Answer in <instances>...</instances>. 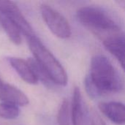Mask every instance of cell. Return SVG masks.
<instances>
[{
	"mask_svg": "<svg viewBox=\"0 0 125 125\" xmlns=\"http://www.w3.org/2000/svg\"><path fill=\"white\" fill-rule=\"evenodd\" d=\"M90 125H106L100 115L95 111H92L89 116Z\"/></svg>",
	"mask_w": 125,
	"mask_h": 125,
	"instance_id": "obj_14",
	"label": "cell"
},
{
	"mask_svg": "<svg viewBox=\"0 0 125 125\" xmlns=\"http://www.w3.org/2000/svg\"><path fill=\"white\" fill-rule=\"evenodd\" d=\"M0 24L12 42L17 45L22 42L20 29L11 20L1 13H0Z\"/></svg>",
	"mask_w": 125,
	"mask_h": 125,
	"instance_id": "obj_11",
	"label": "cell"
},
{
	"mask_svg": "<svg viewBox=\"0 0 125 125\" xmlns=\"http://www.w3.org/2000/svg\"><path fill=\"white\" fill-rule=\"evenodd\" d=\"M0 13L11 20L28 38L34 36V33L29 22L26 19L15 2L7 0H0Z\"/></svg>",
	"mask_w": 125,
	"mask_h": 125,
	"instance_id": "obj_5",
	"label": "cell"
},
{
	"mask_svg": "<svg viewBox=\"0 0 125 125\" xmlns=\"http://www.w3.org/2000/svg\"><path fill=\"white\" fill-rule=\"evenodd\" d=\"M30 51L40 67L52 83L64 86L67 84V74L54 55L43 45L36 35L28 38Z\"/></svg>",
	"mask_w": 125,
	"mask_h": 125,
	"instance_id": "obj_2",
	"label": "cell"
},
{
	"mask_svg": "<svg viewBox=\"0 0 125 125\" xmlns=\"http://www.w3.org/2000/svg\"><path fill=\"white\" fill-rule=\"evenodd\" d=\"M105 48L120 63L125 71V35L122 33L107 36L103 40Z\"/></svg>",
	"mask_w": 125,
	"mask_h": 125,
	"instance_id": "obj_7",
	"label": "cell"
},
{
	"mask_svg": "<svg viewBox=\"0 0 125 125\" xmlns=\"http://www.w3.org/2000/svg\"><path fill=\"white\" fill-rule=\"evenodd\" d=\"M70 115L73 125H88L87 115L83 105L81 90L75 87L73 93Z\"/></svg>",
	"mask_w": 125,
	"mask_h": 125,
	"instance_id": "obj_8",
	"label": "cell"
},
{
	"mask_svg": "<svg viewBox=\"0 0 125 125\" xmlns=\"http://www.w3.org/2000/svg\"><path fill=\"white\" fill-rule=\"evenodd\" d=\"M40 12L44 22L55 36L61 39H67L71 37L70 25L59 11L48 4H42L40 6Z\"/></svg>",
	"mask_w": 125,
	"mask_h": 125,
	"instance_id": "obj_4",
	"label": "cell"
},
{
	"mask_svg": "<svg viewBox=\"0 0 125 125\" xmlns=\"http://www.w3.org/2000/svg\"><path fill=\"white\" fill-rule=\"evenodd\" d=\"M120 3H121V4H124L125 5V1H120Z\"/></svg>",
	"mask_w": 125,
	"mask_h": 125,
	"instance_id": "obj_15",
	"label": "cell"
},
{
	"mask_svg": "<svg viewBox=\"0 0 125 125\" xmlns=\"http://www.w3.org/2000/svg\"><path fill=\"white\" fill-rule=\"evenodd\" d=\"M100 111L113 123L125 124V105L119 102H105L99 105Z\"/></svg>",
	"mask_w": 125,
	"mask_h": 125,
	"instance_id": "obj_9",
	"label": "cell"
},
{
	"mask_svg": "<svg viewBox=\"0 0 125 125\" xmlns=\"http://www.w3.org/2000/svg\"><path fill=\"white\" fill-rule=\"evenodd\" d=\"M86 91L92 99L122 90V79L110 60L102 54L92 57L89 74L84 81Z\"/></svg>",
	"mask_w": 125,
	"mask_h": 125,
	"instance_id": "obj_1",
	"label": "cell"
},
{
	"mask_svg": "<svg viewBox=\"0 0 125 125\" xmlns=\"http://www.w3.org/2000/svg\"><path fill=\"white\" fill-rule=\"evenodd\" d=\"M20 114L19 107L15 104L4 103H0V117L4 119H15Z\"/></svg>",
	"mask_w": 125,
	"mask_h": 125,
	"instance_id": "obj_12",
	"label": "cell"
},
{
	"mask_svg": "<svg viewBox=\"0 0 125 125\" xmlns=\"http://www.w3.org/2000/svg\"><path fill=\"white\" fill-rule=\"evenodd\" d=\"M8 62L10 66L18 73L19 77L26 83L29 84H37L39 81L28 61L21 58L10 57Z\"/></svg>",
	"mask_w": 125,
	"mask_h": 125,
	"instance_id": "obj_10",
	"label": "cell"
},
{
	"mask_svg": "<svg viewBox=\"0 0 125 125\" xmlns=\"http://www.w3.org/2000/svg\"><path fill=\"white\" fill-rule=\"evenodd\" d=\"M71 117L69 103L64 100L60 105L57 114V122L59 125H70V118Z\"/></svg>",
	"mask_w": 125,
	"mask_h": 125,
	"instance_id": "obj_13",
	"label": "cell"
},
{
	"mask_svg": "<svg viewBox=\"0 0 125 125\" xmlns=\"http://www.w3.org/2000/svg\"><path fill=\"white\" fill-rule=\"evenodd\" d=\"M76 17L82 25L98 34L108 33L110 36L120 30L119 25L114 18L100 7H82L77 10Z\"/></svg>",
	"mask_w": 125,
	"mask_h": 125,
	"instance_id": "obj_3",
	"label": "cell"
},
{
	"mask_svg": "<svg viewBox=\"0 0 125 125\" xmlns=\"http://www.w3.org/2000/svg\"><path fill=\"white\" fill-rule=\"evenodd\" d=\"M0 100L4 103L26 106L29 103L28 97L17 87L4 82L0 78Z\"/></svg>",
	"mask_w": 125,
	"mask_h": 125,
	"instance_id": "obj_6",
	"label": "cell"
}]
</instances>
